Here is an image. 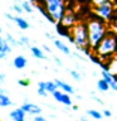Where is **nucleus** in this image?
Instances as JSON below:
<instances>
[{
    "label": "nucleus",
    "mask_w": 117,
    "mask_h": 121,
    "mask_svg": "<svg viewBox=\"0 0 117 121\" xmlns=\"http://www.w3.org/2000/svg\"><path fill=\"white\" fill-rule=\"evenodd\" d=\"M68 39L72 44H74L82 53H86L87 56L91 54L89 42H88V29H87V23L77 22L69 29V37Z\"/></svg>",
    "instance_id": "1"
},
{
    "label": "nucleus",
    "mask_w": 117,
    "mask_h": 121,
    "mask_svg": "<svg viewBox=\"0 0 117 121\" xmlns=\"http://www.w3.org/2000/svg\"><path fill=\"white\" fill-rule=\"evenodd\" d=\"M86 23H87V29H88L89 48H91V51H93L100 44V42L106 37V34L108 33L109 29L107 26V23L97 17L88 19Z\"/></svg>",
    "instance_id": "2"
},
{
    "label": "nucleus",
    "mask_w": 117,
    "mask_h": 121,
    "mask_svg": "<svg viewBox=\"0 0 117 121\" xmlns=\"http://www.w3.org/2000/svg\"><path fill=\"white\" fill-rule=\"evenodd\" d=\"M39 5L45 10V18L53 24H58L67 11V0H39Z\"/></svg>",
    "instance_id": "3"
},
{
    "label": "nucleus",
    "mask_w": 117,
    "mask_h": 121,
    "mask_svg": "<svg viewBox=\"0 0 117 121\" xmlns=\"http://www.w3.org/2000/svg\"><path fill=\"white\" fill-rule=\"evenodd\" d=\"M93 53L102 62L108 59L109 57L117 54V33H113V30H108L106 37L93 49Z\"/></svg>",
    "instance_id": "4"
},
{
    "label": "nucleus",
    "mask_w": 117,
    "mask_h": 121,
    "mask_svg": "<svg viewBox=\"0 0 117 121\" xmlns=\"http://www.w3.org/2000/svg\"><path fill=\"white\" fill-rule=\"evenodd\" d=\"M117 9L115 8V4L113 1H109V3H106L103 5H100V6H93V13L97 18L104 20L106 23L111 22L113 19V15H115V11Z\"/></svg>",
    "instance_id": "5"
},
{
    "label": "nucleus",
    "mask_w": 117,
    "mask_h": 121,
    "mask_svg": "<svg viewBox=\"0 0 117 121\" xmlns=\"http://www.w3.org/2000/svg\"><path fill=\"white\" fill-rule=\"evenodd\" d=\"M77 22H78V20H77V17H75L74 11L71 10V9H67V11L64 13L63 18L60 19V22L58 23V24H60L63 28H66V29L69 30Z\"/></svg>",
    "instance_id": "6"
},
{
    "label": "nucleus",
    "mask_w": 117,
    "mask_h": 121,
    "mask_svg": "<svg viewBox=\"0 0 117 121\" xmlns=\"http://www.w3.org/2000/svg\"><path fill=\"white\" fill-rule=\"evenodd\" d=\"M100 66H101V68H106L109 73H112L113 76L117 77V54L109 57L108 59H106L104 62H102Z\"/></svg>",
    "instance_id": "7"
},
{
    "label": "nucleus",
    "mask_w": 117,
    "mask_h": 121,
    "mask_svg": "<svg viewBox=\"0 0 117 121\" xmlns=\"http://www.w3.org/2000/svg\"><path fill=\"white\" fill-rule=\"evenodd\" d=\"M52 95H53V97H54V100L57 102H59V104H63V105H66V106H72V105H73L72 98H71V95L67 93V92H64V91L57 90Z\"/></svg>",
    "instance_id": "8"
},
{
    "label": "nucleus",
    "mask_w": 117,
    "mask_h": 121,
    "mask_svg": "<svg viewBox=\"0 0 117 121\" xmlns=\"http://www.w3.org/2000/svg\"><path fill=\"white\" fill-rule=\"evenodd\" d=\"M20 107L24 110V111L28 113V115H32V116H35V115H40L42 113V107L40 106H38L35 104H32V102H28V101H25L24 104H23Z\"/></svg>",
    "instance_id": "9"
},
{
    "label": "nucleus",
    "mask_w": 117,
    "mask_h": 121,
    "mask_svg": "<svg viewBox=\"0 0 117 121\" xmlns=\"http://www.w3.org/2000/svg\"><path fill=\"white\" fill-rule=\"evenodd\" d=\"M11 49H13V47L9 44L6 38L0 35V59H5L8 54L11 53Z\"/></svg>",
    "instance_id": "10"
},
{
    "label": "nucleus",
    "mask_w": 117,
    "mask_h": 121,
    "mask_svg": "<svg viewBox=\"0 0 117 121\" xmlns=\"http://www.w3.org/2000/svg\"><path fill=\"white\" fill-rule=\"evenodd\" d=\"M25 116H26V112L21 107L14 108L9 113V117L11 119V121H25Z\"/></svg>",
    "instance_id": "11"
},
{
    "label": "nucleus",
    "mask_w": 117,
    "mask_h": 121,
    "mask_svg": "<svg viewBox=\"0 0 117 121\" xmlns=\"http://www.w3.org/2000/svg\"><path fill=\"white\" fill-rule=\"evenodd\" d=\"M26 64H28V59H26V57H24L23 54H19L13 59V66L17 68V69H24L26 67Z\"/></svg>",
    "instance_id": "12"
},
{
    "label": "nucleus",
    "mask_w": 117,
    "mask_h": 121,
    "mask_svg": "<svg viewBox=\"0 0 117 121\" xmlns=\"http://www.w3.org/2000/svg\"><path fill=\"white\" fill-rule=\"evenodd\" d=\"M13 22L18 25V28H19V29H21V30H26V29H29V28H30L29 22L26 20V19H24L23 17H20V15H14Z\"/></svg>",
    "instance_id": "13"
},
{
    "label": "nucleus",
    "mask_w": 117,
    "mask_h": 121,
    "mask_svg": "<svg viewBox=\"0 0 117 121\" xmlns=\"http://www.w3.org/2000/svg\"><path fill=\"white\" fill-rule=\"evenodd\" d=\"M54 82L57 83L58 88H60L62 91H64V92H67V93H69V95H74V93H75L74 87H73V86H71V85H68L67 82L60 81V79H54Z\"/></svg>",
    "instance_id": "14"
},
{
    "label": "nucleus",
    "mask_w": 117,
    "mask_h": 121,
    "mask_svg": "<svg viewBox=\"0 0 117 121\" xmlns=\"http://www.w3.org/2000/svg\"><path fill=\"white\" fill-rule=\"evenodd\" d=\"M13 106V101L11 98L6 95L5 90H0V107H10Z\"/></svg>",
    "instance_id": "15"
},
{
    "label": "nucleus",
    "mask_w": 117,
    "mask_h": 121,
    "mask_svg": "<svg viewBox=\"0 0 117 121\" xmlns=\"http://www.w3.org/2000/svg\"><path fill=\"white\" fill-rule=\"evenodd\" d=\"M53 44L55 45V48H58L62 53H64V54H67V56H71L72 54V52H71V49L68 48V45H66L63 43V40H59V39H54L53 40Z\"/></svg>",
    "instance_id": "16"
},
{
    "label": "nucleus",
    "mask_w": 117,
    "mask_h": 121,
    "mask_svg": "<svg viewBox=\"0 0 117 121\" xmlns=\"http://www.w3.org/2000/svg\"><path fill=\"white\" fill-rule=\"evenodd\" d=\"M30 53H32V56L34 57V58H37V59H45L47 58L44 51H42V48L35 47V45L30 47Z\"/></svg>",
    "instance_id": "17"
},
{
    "label": "nucleus",
    "mask_w": 117,
    "mask_h": 121,
    "mask_svg": "<svg viewBox=\"0 0 117 121\" xmlns=\"http://www.w3.org/2000/svg\"><path fill=\"white\" fill-rule=\"evenodd\" d=\"M101 76H102V78L103 79H106V81H107L109 85H111V83L113 82V81H116L117 79V77L116 76H113L112 73H109V72L106 69V68H102V71H101Z\"/></svg>",
    "instance_id": "18"
},
{
    "label": "nucleus",
    "mask_w": 117,
    "mask_h": 121,
    "mask_svg": "<svg viewBox=\"0 0 117 121\" xmlns=\"http://www.w3.org/2000/svg\"><path fill=\"white\" fill-rule=\"evenodd\" d=\"M97 88L101 91V92H107V91L111 88V86H109V83L106 81V79L101 78L97 81Z\"/></svg>",
    "instance_id": "19"
},
{
    "label": "nucleus",
    "mask_w": 117,
    "mask_h": 121,
    "mask_svg": "<svg viewBox=\"0 0 117 121\" xmlns=\"http://www.w3.org/2000/svg\"><path fill=\"white\" fill-rule=\"evenodd\" d=\"M45 90L48 91V93H53L54 91L58 90V86L54 82V79L53 81H45Z\"/></svg>",
    "instance_id": "20"
},
{
    "label": "nucleus",
    "mask_w": 117,
    "mask_h": 121,
    "mask_svg": "<svg viewBox=\"0 0 117 121\" xmlns=\"http://www.w3.org/2000/svg\"><path fill=\"white\" fill-rule=\"evenodd\" d=\"M5 38H6V40L9 42V44L11 45V47H20V42H19L18 39H15V38L13 37V34L6 33L5 34Z\"/></svg>",
    "instance_id": "21"
},
{
    "label": "nucleus",
    "mask_w": 117,
    "mask_h": 121,
    "mask_svg": "<svg viewBox=\"0 0 117 121\" xmlns=\"http://www.w3.org/2000/svg\"><path fill=\"white\" fill-rule=\"evenodd\" d=\"M87 115L88 116H91L92 119H94V120H101L102 117H103V113L102 112H100V111H97V110H87Z\"/></svg>",
    "instance_id": "22"
},
{
    "label": "nucleus",
    "mask_w": 117,
    "mask_h": 121,
    "mask_svg": "<svg viewBox=\"0 0 117 121\" xmlns=\"http://www.w3.org/2000/svg\"><path fill=\"white\" fill-rule=\"evenodd\" d=\"M21 6H23V9H24L25 13H28V14L33 13V4L30 3L29 0H23V1H21Z\"/></svg>",
    "instance_id": "23"
},
{
    "label": "nucleus",
    "mask_w": 117,
    "mask_h": 121,
    "mask_svg": "<svg viewBox=\"0 0 117 121\" xmlns=\"http://www.w3.org/2000/svg\"><path fill=\"white\" fill-rule=\"evenodd\" d=\"M19 42H20V47H29L30 45V39L25 35H21Z\"/></svg>",
    "instance_id": "24"
},
{
    "label": "nucleus",
    "mask_w": 117,
    "mask_h": 121,
    "mask_svg": "<svg viewBox=\"0 0 117 121\" xmlns=\"http://www.w3.org/2000/svg\"><path fill=\"white\" fill-rule=\"evenodd\" d=\"M11 9H13L17 14H23V11H24V9H23V6H21V4H18V3H15L13 4V6H11Z\"/></svg>",
    "instance_id": "25"
},
{
    "label": "nucleus",
    "mask_w": 117,
    "mask_h": 121,
    "mask_svg": "<svg viewBox=\"0 0 117 121\" xmlns=\"http://www.w3.org/2000/svg\"><path fill=\"white\" fill-rule=\"evenodd\" d=\"M68 72H69V74L73 77L75 81H81V78H82V74L79 73L78 71H74V69H68Z\"/></svg>",
    "instance_id": "26"
},
{
    "label": "nucleus",
    "mask_w": 117,
    "mask_h": 121,
    "mask_svg": "<svg viewBox=\"0 0 117 121\" xmlns=\"http://www.w3.org/2000/svg\"><path fill=\"white\" fill-rule=\"evenodd\" d=\"M109 1H113V0H91V4L93 6H100V5H103V4L109 3Z\"/></svg>",
    "instance_id": "27"
},
{
    "label": "nucleus",
    "mask_w": 117,
    "mask_h": 121,
    "mask_svg": "<svg viewBox=\"0 0 117 121\" xmlns=\"http://www.w3.org/2000/svg\"><path fill=\"white\" fill-rule=\"evenodd\" d=\"M18 85L23 86V87H28L30 85V81L28 78H20V79H18Z\"/></svg>",
    "instance_id": "28"
},
{
    "label": "nucleus",
    "mask_w": 117,
    "mask_h": 121,
    "mask_svg": "<svg viewBox=\"0 0 117 121\" xmlns=\"http://www.w3.org/2000/svg\"><path fill=\"white\" fill-rule=\"evenodd\" d=\"M38 95L39 96H42V97H47L48 96V91L45 90V88H43V87H38Z\"/></svg>",
    "instance_id": "29"
},
{
    "label": "nucleus",
    "mask_w": 117,
    "mask_h": 121,
    "mask_svg": "<svg viewBox=\"0 0 117 121\" xmlns=\"http://www.w3.org/2000/svg\"><path fill=\"white\" fill-rule=\"evenodd\" d=\"M33 121H47V119H45L44 116H42V113H40V115L33 116Z\"/></svg>",
    "instance_id": "30"
},
{
    "label": "nucleus",
    "mask_w": 117,
    "mask_h": 121,
    "mask_svg": "<svg viewBox=\"0 0 117 121\" xmlns=\"http://www.w3.org/2000/svg\"><path fill=\"white\" fill-rule=\"evenodd\" d=\"M54 63H55L58 67H62V66H63V62H62V59H60V58H58V57H54Z\"/></svg>",
    "instance_id": "31"
},
{
    "label": "nucleus",
    "mask_w": 117,
    "mask_h": 121,
    "mask_svg": "<svg viewBox=\"0 0 117 121\" xmlns=\"http://www.w3.org/2000/svg\"><path fill=\"white\" fill-rule=\"evenodd\" d=\"M102 113H103V116H104V117H111V116H112V112L109 111V110H107V108H104Z\"/></svg>",
    "instance_id": "32"
},
{
    "label": "nucleus",
    "mask_w": 117,
    "mask_h": 121,
    "mask_svg": "<svg viewBox=\"0 0 117 121\" xmlns=\"http://www.w3.org/2000/svg\"><path fill=\"white\" fill-rule=\"evenodd\" d=\"M109 86H111V88H112L113 91H116V92H117V79H116V81H113Z\"/></svg>",
    "instance_id": "33"
},
{
    "label": "nucleus",
    "mask_w": 117,
    "mask_h": 121,
    "mask_svg": "<svg viewBox=\"0 0 117 121\" xmlns=\"http://www.w3.org/2000/svg\"><path fill=\"white\" fill-rule=\"evenodd\" d=\"M4 17L8 18V19H10V20H13V19H14V15H11L10 13H4Z\"/></svg>",
    "instance_id": "34"
},
{
    "label": "nucleus",
    "mask_w": 117,
    "mask_h": 121,
    "mask_svg": "<svg viewBox=\"0 0 117 121\" xmlns=\"http://www.w3.org/2000/svg\"><path fill=\"white\" fill-rule=\"evenodd\" d=\"M45 37L49 38V39H52V40H54V39H55V38L53 37V34H50V33H45Z\"/></svg>",
    "instance_id": "35"
},
{
    "label": "nucleus",
    "mask_w": 117,
    "mask_h": 121,
    "mask_svg": "<svg viewBox=\"0 0 117 121\" xmlns=\"http://www.w3.org/2000/svg\"><path fill=\"white\" fill-rule=\"evenodd\" d=\"M5 78H6V76L5 74H4V73H0V81H5Z\"/></svg>",
    "instance_id": "36"
},
{
    "label": "nucleus",
    "mask_w": 117,
    "mask_h": 121,
    "mask_svg": "<svg viewBox=\"0 0 117 121\" xmlns=\"http://www.w3.org/2000/svg\"><path fill=\"white\" fill-rule=\"evenodd\" d=\"M43 49H45V51H47V52H52V51H50V48H49L48 45H45V44L43 45Z\"/></svg>",
    "instance_id": "37"
},
{
    "label": "nucleus",
    "mask_w": 117,
    "mask_h": 121,
    "mask_svg": "<svg viewBox=\"0 0 117 121\" xmlns=\"http://www.w3.org/2000/svg\"><path fill=\"white\" fill-rule=\"evenodd\" d=\"M79 120H81V121H89L88 119H87V117H83V116H81V117H79Z\"/></svg>",
    "instance_id": "38"
},
{
    "label": "nucleus",
    "mask_w": 117,
    "mask_h": 121,
    "mask_svg": "<svg viewBox=\"0 0 117 121\" xmlns=\"http://www.w3.org/2000/svg\"><path fill=\"white\" fill-rule=\"evenodd\" d=\"M72 108H73V110H78L79 107H78V105H72Z\"/></svg>",
    "instance_id": "39"
},
{
    "label": "nucleus",
    "mask_w": 117,
    "mask_h": 121,
    "mask_svg": "<svg viewBox=\"0 0 117 121\" xmlns=\"http://www.w3.org/2000/svg\"><path fill=\"white\" fill-rule=\"evenodd\" d=\"M3 33V29H1V26H0V34H1Z\"/></svg>",
    "instance_id": "40"
},
{
    "label": "nucleus",
    "mask_w": 117,
    "mask_h": 121,
    "mask_svg": "<svg viewBox=\"0 0 117 121\" xmlns=\"http://www.w3.org/2000/svg\"><path fill=\"white\" fill-rule=\"evenodd\" d=\"M0 90H1V81H0Z\"/></svg>",
    "instance_id": "41"
},
{
    "label": "nucleus",
    "mask_w": 117,
    "mask_h": 121,
    "mask_svg": "<svg viewBox=\"0 0 117 121\" xmlns=\"http://www.w3.org/2000/svg\"><path fill=\"white\" fill-rule=\"evenodd\" d=\"M115 1H116V4H117V0H115Z\"/></svg>",
    "instance_id": "42"
}]
</instances>
